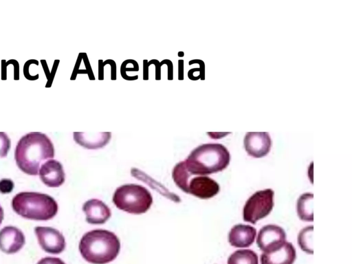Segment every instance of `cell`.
<instances>
[{
    "instance_id": "6da1fadb",
    "label": "cell",
    "mask_w": 352,
    "mask_h": 264,
    "mask_svg": "<svg viewBox=\"0 0 352 264\" xmlns=\"http://www.w3.org/2000/svg\"><path fill=\"white\" fill-rule=\"evenodd\" d=\"M54 156V147L47 135L30 132L19 140L14 158L19 168L24 173L36 175L43 162Z\"/></svg>"
},
{
    "instance_id": "7a4b0ae2",
    "label": "cell",
    "mask_w": 352,
    "mask_h": 264,
    "mask_svg": "<svg viewBox=\"0 0 352 264\" xmlns=\"http://www.w3.org/2000/svg\"><path fill=\"white\" fill-rule=\"evenodd\" d=\"M120 242L112 232L96 229L87 232L79 243V251L83 258L92 264H106L119 254Z\"/></svg>"
},
{
    "instance_id": "3957f363",
    "label": "cell",
    "mask_w": 352,
    "mask_h": 264,
    "mask_svg": "<svg viewBox=\"0 0 352 264\" xmlns=\"http://www.w3.org/2000/svg\"><path fill=\"white\" fill-rule=\"evenodd\" d=\"M230 160V152L225 146L207 143L194 148L184 162L190 175H207L221 171Z\"/></svg>"
},
{
    "instance_id": "277c9868",
    "label": "cell",
    "mask_w": 352,
    "mask_h": 264,
    "mask_svg": "<svg viewBox=\"0 0 352 264\" xmlns=\"http://www.w3.org/2000/svg\"><path fill=\"white\" fill-rule=\"evenodd\" d=\"M12 206L20 216L33 220H48L58 212V204L52 197L36 192L16 194L12 200Z\"/></svg>"
},
{
    "instance_id": "5b68a950",
    "label": "cell",
    "mask_w": 352,
    "mask_h": 264,
    "mask_svg": "<svg viewBox=\"0 0 352 264\" xmlns=\"http://www.w3.org/2000/svg\"><path fill=\"white\" fill-rule=\"evenodd\" d=\"M113 201L118 209L138 214L146 212L150 208L153 197L143 186L128 184L116 188Z\"/></svg>"
},
{
    "instance_id": "8992f818",
    "label": "cell",
    "mask_w": 352,
    "mask_h": 264,
    "mask_svg": "<svg viewBox=\"0 0 352 264\" xmlns=\"http://www.w3.org/2000/svg\"><path fill=\"white\" fill-rule=\"evenodd\" d=\"M274 194L272 189L266 188L252 195L243 206V220L256 223L269 214L274 206Z\"/></svg>"
},
{
    "instance_id": "52a82bcc",
    "label": "cell",
    "mask_w": 352,
    "mask_h": 264,
    "mask_svg": "<svg viewBox=\"0 0 352 264\" xmlns=\"http://www.w3.org/2000/svg\"><path fill=\"white\" fill-rule=\"evenodd\" d=\"M285 239V232L281 227L267 224L259 230L256 243L263 252H269L279 248Z\"/></svg>"
},
{
    "instance_id": "ba28073f",
    "label": "cell",
    "mask_w": 352,
    "mask_h": 264,
    "mask_svg": "<svg viewBox=\"0 0 352 264\" xmlns=\"http://www.w3.org/2000/svg\"><path fill=\"white\" fill-rule=\"evenodd\" d=\"M34 231L41 247L45 252L57 254L65 250V237L58 230L51 227L37 226Z\"/></svg>"
},
{
    "instance_id": "9c48e42d",
    "label": "cell",
    "mask_w": 352,
    "mask_h": 264,
    "mask_svg": "<svg viewBox=\"0 0 352 264\" xmlns=\"http://www.w3.org/2000/svg\"><path fill=\"white\" fill-rule=\"evenodd\" d=\"M243 142L248 154L254 157L265 156L272 146V140L267 132H248Z\"/></svg>"
},
{
    "instance_id": "30bf717a",
    "label": "cell",
    "mask_w": 352,
    "mask_h": 264,
    "mask_svg": "<svg viewBox=\"0 0 352 264\" xmlns=\"http://www.w3.org/2000/svg\"><path fill=\"white\" fill-rule=\"evenodd\" d=\"M219 189L215 180L206 175H199L190 179L187 193L201 199H209L217 195Z\"/></svg>"
},
{
    "instance_id": "8fae6325",
    "label": "cell",
    "mask_w": 352,
    "mask_h": 264,
    "mask_svg": "<svg viewBox=\"0 0 352 264\" xmlns=\"http://www.w3.org/2000/svg\"><path fill=\"white\" fill-rule=\"evenodd\" d=\"M25 238L23 232L14 226H6L0 230V250L7 254H14L24 245Z\"/></svg>"
},
{
    "instance_id": "7c38bea8",
    "label": "cell",
    "mask_w": 352,
    "mask_h": 264,
    "mask_svg": "<svg viewBox=\"0 0 352 264\" xmlns=\"http://www.w3.org/2000/svg\"><path fill=\"white\" fill-rule=\"evenodd\" d=\"M39 176L42 182L50 187H58L65 182V172L60 162L50 160L41 164Z\"/></svg>"
},
{
    "instance_id": "4fadbf2b",
    "label": "cell",
    "mask_w": 352,
    "mask_h": 264,
    "mask_svg": "<svg viewBox=\"0 0 352 264\" xmlns=\"http://www.w3.org/2000/svg\"><path fill=\"white\" fill-rule=\"evenodd\" d=\"M296 257L294 246L288 241L278 249L263 252L261 255V264H293Z\"/></svg>"
},
{
    "instance_id": "5bb4252c",
    "label": "cell",
    "mask_w": 352,
    "mask_h": 264,
    "mask_svg": "<svg viewBox=\"0 0 352 264\" xmlns=\"http://www.w3.org/2000/svg\"><path fill=\"white\" fill-rule=\"evenodd\" d=\"M82 210L86 214V221L91 224L104 223L111 215L110 208L97 199L87 200L82 206Z\"/></svg>"
},
{
    "instance_id": "9a60e30c",
    "label": "cell",
    "mask_w": 352,
    "mask_h": 264,
    "mask_svg": "<svg viewBox=\"0 0 352 264\" xmlns=\"http://www.w3.org/2000/svg\"><path fill=\"white\" fill-rule=\"evenodd\" d=\"M256 234V230L253 226L239 223L234 225L230 230L228 241L232 246L246 248L253 243Z\"/></svg>"
},
{
    "instance_id": "2e32d148",
    "label": "cell",
    "mask_w": 352,
    "mask_h": 264,
    "mask_svg": "<svg viewBox=\"0 0 352 264\" xmlns=\"http://www.w3.org/2000/svg\"><path fill=\"white\" fill-rule=\"evenodd\" d=\"M110 132L89 133L74 132V139L80 145L88 149H96L105 146L111 139Z\"/></svg>"
},
{
    "instance_id": "e0dca14e",
    "label": "cell",
    "mask_w": 352,
    "mask_h": 264,
    "mask_svg": "<svg viewBox=\"0 0 352 264\" xmlns=\"http://www.w3.org/2000/svg\"><path fill=\"white\" fill-rule=\"evenodd\" d=\"M313 198L314 195L310 192L302 194L296 204V210L300 219L307 221H313Z\"/></svg>"
},
{
    "instance_id": "ac0fdd59",
    "label": "cell",
    "mask_w": 352,
    "mask_h": 264,
    "mask_svg": "<svg viewBox=\"0 0 352 264\" xmlns=\"http://www.w3.org/2000/svg\"><path fill=\"white\" fill-rule=\"evenodd\" d=\"M228 264H258L256 253L250 249L234 251L228 258Z\"/></svg>"
},
{
    "instance_id": "d6986e66",
    "label": "cell",
    "mask_w": 352,
    "mask_h": 264,
    "mask_svg": "<svg viewBox=\"0 0 352 264\" xmlns=\"http://www.w3.org/2000/svg\"><path fill=\"white\" fill-rule=\"evenodd\" d=\"M172 176L176 185L187 193L188 182L192 175L188 172L184 161L177 163L173 169Z\"/></svg>"
},
{
    "instance_id": "ffe728a7",
    "label": "cell",
    "mask_w": 352,
    "mask_h": 264,
    "mask_svg": "<svg viewBox=\"0 0 352 264\" xmlns=\"http://www.w3.org/2000/svg\"><path fill=\"white\" fill-rule=\"evenodd\" d=\"M314 227L309 226L302 229L298 236V242L300 248L309 254H313L312 232Z\"/></svg>"
},
{
    "instance_id": "44dd1931",
    "label": "cell",
    "mask_w": 352,
    "mask_h": 264,
    "mask_svg": "<svg viewBox=\"0 0 352 264\" xmlns=\"http://www.w3.org/2000/svg\"><path fill=\"white\" fill-rule=\"evenodd\" d=\"M10 148V140L8 135L0 132V157H6Z\"/></svg>"
},
{
    "instance_id": "7402d4cb",
    "label": "cell",
    "mask_w": 352,
    "mask_h": 264,
    "mask_svg": "<svg viewBox=\"0 0 352 264\" xmlns=\"http://www.w3.org/2000/svg\"><path fill=\"white\" fill-rule=\"evenodd\" d=\"M14 188V183L10 179L0 180V192L6 194L10 192Z\"/></svg>"
},
{
    "instance_id": "603a6c76",
    "label": "cell",
    "mask_w": 352,
    "mask_h": 264,
    "mask_svg": "<svg viewBox=\"0 0 352 264\" xmlns=\"http://www.w3.org/2000/svg\"><path fill=\"white\" fill-rule=\"evenodd\" d=\"M37 264H65L60 258L57 257L46 256L41 258Z\"/></svg>"
},
{
    "instance_id": "cb8c5ba5",
    "label": "cell",
    "mask_w": 352,
    "mask_h": 264,
    "mask_svg": "<svg viewBox=\"0 0 352 264\" xmlns=\"http://www.w3.org/2000/svg\"><path fill=\"white\" fill-rule=\"evenodd\" d=\"M4 217L3 209L0 206V224L2 223Z\"/></svg>"
}]
</instances>
